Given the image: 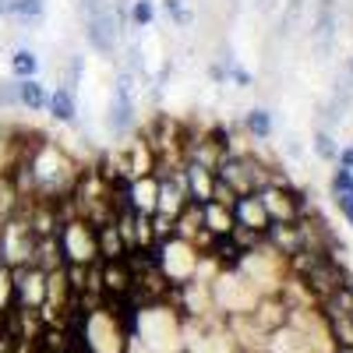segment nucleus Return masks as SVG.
I'll list each match as a JSON object with an SVG mask.
<instances>
[{"instance_id":"obj_13","label":"nucleus","mask_w":353,"mask_h":353,"mask_svg":"<svg viewBox=\"0 0 353 353\" xmlns=\"http://www.w3.org/2000/svg\"><path fill=\"white\" fill-rule=\"evenodd\" d=\"M46 99H50V88L39 78H21L18 81V110L43 113L46 110Z\"/></svg>"},{"instance_id":"obj_12","label":"nucleus","mask_w":353,"mask_h":353,"mask_svg":"<svg viewBox=\"0 0 353 353\" xmlns=\"http://www.w3.org/2000/svg\"><path fill=\"white\" fill-rule=\"evenodd\" d=\"M96 251H99V261H117V258H128V244L121 237V230L110 223L96 226Z\"/></svg>"},{"instance_id":"obj_10","label":"nucleus","mask_w":353,"mask_h":353,"mask_svg":"<svg viewBox=\"0 0 353 353\" xmlns=\"http://www.w3.org/2000/svg\"><path fill=\"white\" fill-rule=\"evenodd\" d=\"M329 198H332V205L339 209V216L353 226V170H343V166H336V170H332Z\"/></svg>"},{"instance_id":"obj_21","label":"nucleus","mask_w":353,"mask_h":353,"mask_svg":"<svg viewBox=\"0 0 353 353\" xmlns=\"http://www.w3.org/2000/svg\"><path fill=\"white\" fill-rule=\"evenodd\" d=\"M163 14H166L173 25H181V28L191 25V11H188L184 0H163Z\"/></svg>"},{"instance_id":"obj_23","label":"nucleus","mask_w":353,"mask_h":353,"mask_svg":"<svg viewBox=\"0 0 353 353\" xmlns=\"http://www.w3.org/2000/svg\"><path fill=\"white\" fill-rule=\"evenodd\" d=\"M283 152H286L290 159H301V156H304V145H301V138H297V134H290V138H286V145H283Z\"/></svg>"},{"instance_id":"obj_11","label":"nucleus","mask_w":353,"mask_h":353,"mask_svg":"<svg viewBox=\"0 0 353 353\" xmlns=\"http://www.w3.org/2000/svg\"><path fill=\"white\" fill-rule=\"evenodd\" d=\"M201 226L216 241L230 237L233 226H237V223H233V209H230V205H219V201H205L201 205Z\"/></svg>"},{"instance_id":"obj_3","label":"nucleus","mask_w":353,"mask_h":353,"mask_svg":"<svg viewBox=\"0 0 353 353\" xmlns=\"http://www.w3.org/2000/svg\"><path fill=\"white\" fill-rule=\"evenodd\" d=\"M57 248H61L64 265H96L99 251H96V226L81 219V216H68L57 226Z\"/></svg>"},{"instance_id":"obj_22","label":"nucleus","mask_w":353,"mask_h":353,"mask_svg":"<svg viewBox=\"0 0 353 353\" xmlns=\"http://www.w3.org/2000/svg\"><path fill=\"white\" fill-rule=\"evenodd\" d=\"M18 110V78H0V113Z\"/></svg>"},{"instance_id":"obj_16","label":"nucleus","mask_w":353,"mask_h":353,"mask_svg":"<svg viewBox=\"0 0 353 353\" xmlns=\"http://www.w3.org/2000/svg\"><path fill=\"white\" fill-rule=\"evenodd\" d=\"M128 14L124 25L128 28H152L156 25V0H128Z\"/></svg>"},{"instance_id":"obj_25","label":"nucleus","mask_w":353,"mask_h":353,"mask_svg":"<svg viewBox=\"0 0 353 353\" xmlns=\"http://www.w3.org/2000/svg\"><path fill=\"white\" fill-rule=\"evenodd\" d=\"M272 4H276V0H258V8H261V11H272Z\"/></svg>"},{"instance_id":"obj_20","label":"nucleus","mask_w":353,"mask_h":353,"mask_svg":"<svg viewBox=\"0 0 353 353\" xmlns=\"http://www.w3.org/2000/svg\"><path fill=\"white\" fill-rule=\"evenodd\" d=\"M81 74H85V57L71 53L68 57V71H64V88H71V92H78V85H81Z\"/></svg>"},{"instance_id":"obj_24","label":"nucleus","mask_w":353,"mask_h":353,"mask_svg":"<svg viewBox=\"0 0 353 353\" xmlns=\"http://www.w3.org/2000/svg\"><path fill=\"white\" fill-rule=\"evenodd\" d=\"M332 166H343V170H353V145H346V149H339L336 163Z\"/></svg>"},{"instance_id":"obj_2","label":"nucleus","mask_w":353,"mask_h":353,"mask_svg":"<svg viewBox=\"0 0 353 353\" xmlns=\"http://www.w3.org/2000/svg\"><path fill=\"white\" fill-rule=\"evenodd\" d=\"M106 128L113 138H131L138 131V78L124 68L117 71L110 103H106Z\"/></svg>"},{"instance_id":"obj_19","label":"nucleus","mask_w":353,"mask_h":353,"mask_svg":"<svg viewBox=\"0 0 353 353\" xmlns=\"http://www.w3.org/2000/svg\"><path fill=\"white\" fill-rule=\"evenodd\" d=\"M14 314V272L11 265L0 261V318Z\"/></svg>"},{"instance_id":"obj_5","label":"nucleus","mask_w":353,"mask_h":353,"mask_svg":"<svg viewBox=\"0 0 353 353\" xmlns=\"http://www.w3.org/2000/svg\"><path fill=\"white\" fill-rule=\"evenodd\" d=\"M336 32H339L336 0H318V4H314V21H311V39H314V50H318L321 61H325V57L332 53Z\"/></svg>"},{"instance_id":"obj_15","label":"nucleus","mask_w":353,"mask_h":353,"mask_svg":"<svg viewBox=\"0 0 353 353\" xmlns=\"http://www.w3.org/2000/svg\"><path fill=\"white\" fill-rule=\"evenodd\" d=\"M241 128H244V134H248L251 141H269V138H272V113L265 110V106H251V110L244 113Z\"/></svg>"},{"instance_id":"obj_6","label":"nucleus","mask_w":353,"mask_h":353,"mask_svg":"<svg viewBox=\"0 0 353 353\" xmlns=\"http://www.w3.org/2000/svg\"><path fill=\"white\" fill-rule=\"evenodd\" d=\"M233 223H237L241 230H254V233H265L272 223H269V212L261 209V201H258V194L251 191V194H237L233 198Z\"/></svg>"},{"instance_id":"obj_4","label":"nucleus","mask_w":353,"mask_h":353,"mask_svg":"<svg viewBox=\"0 0 353 353\" xmlns=\"http://www.w3.org/2000/svg\"><path fill=\"white\" fill-rule=\"evenodd\" d=\"M258 201H261V209L269 212V223H293V219H301L311 205L304 198V191H297L290 181H276V184H265L254 191Z\"/></svg>"},{"instance_id":"obj_8","label":"nucleus","mask_w":353,"mask_h":353,"mask_svg":"<svg viewBox=\"0 0 353 353\" xmlns=\"http://www.w3.org/2000/svg\"><path fill=\"white\" fill-rule=\"evenodd\" d=\"M156 194H159V176L156 173H145V176L128 181V205L141 216L156 212Z\"/></svg>"},{"instance_id":"obj_18","label":"nucleus","mask_w":353,"mask_h":353,"mask_svg":"<svg viewBox=\"0 0 353 353\" xmlns=\"http://www.w3.org/2000/svg\"><path fill=\"white\" fill-rule=\"evenodd\" d=\"M11 18L18 25H39L46 18V0H14V8H11Z\"/></svg>"},{"instance_id":"obj_7","label":"nucleus","mask_w":353,"mask_h":353,"mask_svg":"<svg viewBox=\"0 0 353 353\" xmlns=\"http://www.w3.org/2000/svg\"><path fill=\"white\" fill-rule=\"evenodd\" d=\"M184 184H188V198H191L194 205L212 201L216 170H209V166H201V163H191V159H184Z\"/></svg>"},{"instance_id":"obj_1","label":"nucleus","mask_w":353,"mask_h":353,"mask_svg":"<svg viewBox=\"0 0 353 353\" xmlns=\"http://www.w3.org/2000/svg\"><path fill=\"white\" fill-rule=\"evenodd\" d=\"M81 32L92 53L113 61L121 53V39H124V21L117 18V8L110 0H81Z\"/></svg>"},{"instance_id":"obj_17","label":"nucleus","mask_w":353,"mask_h":353,"mask_svg":"<svg viewBox=\"0 0 353 353\" xmlns=\"http://www.w3.org/2000/svg\"><path fill=\"white\" fill-rule=\"evenodd\" d=\"M311 149H314V156L321 159V163H336V156H339V141H336V134L329 131V128H314V134H311Z\"/></svg>"},{"instance_id":"obj_14","label":"nucleus","mask_w":353,"mask_h":353,"mask_svg":"<svg viewBox=\"0 0 353 353\" xmlns=\"http://www.w3.org/2000/svg\"><path fill=\"white\" fill-rule=\"evenodd\" d=\"M8 68H11V78H39V68H43V61H39V53L32 50V46H14L11 50V57H8Z\"/></svg>"},{"instance_id":"obj_9","label":"nucleus","mask_w":353,"mask_h":353,"mask_svg":"<svg viewBox=\"0 0 353 353\" xmlns=\"http://www.w3.org/2000/svg\"><path fill=\"white\" fill-rule=\"evenodd\" d=\"M46 113H50V121H53V124H68V128H74V124H78V92H71V88H64V85L50 88Z\"/></svg>"},{"instance_id":"obj_26","label":"nucleus","mask_w":353,"mask_h":353,"mask_svg":"<svg viewBox=\"0 0 353 353\" xmlns=\"http://www.w3.org/2000/svg\"><path fill=\"white\" fill-rule=\"evenodd\" d=\"M346 74L353 78V53H350V61H346Z\"/></svg>"}]
</instances>
